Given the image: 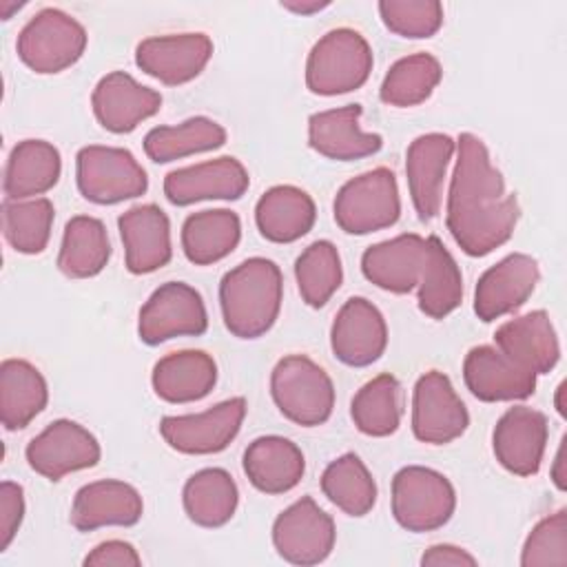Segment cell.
I'll return each mask as SVG.
<instances>
[{"label":"cell","instance_id":"1","mask_svg":"<svg viewBox=\"0 0 567 567\" xmlns=\"http://www.w3.org/2000/svg\"><path fill=\"white\" fill-rule=\"evenodd\" d=\"M456 164L447 188L445 226L456 246L470 257H485L514 235L520 217L516 195L505 190L503 173L474 133L456 140Z\"/></svg>","mask_w":567,"mask_h":567},{"label":"cell","instance_id":"2","mask_svg":"<svg viewBox=\"0 0 567 567\" xmlns=\"http://www.w3.org/2000/svg\"><path fill=\"white\" fill-rule=\"evenodd\" d=\"M281 299V270L266 257L244 259L219 281L224 326L237 339H257L266 334L279 317Z\"/></svg>","mask_w":567,"mask_h":567},{"label":"cell","instance_id":"3","mask_svg":"<svg viewBox=\"0 0 567 567\" xmlns=\"http://www.w3.org/2000/svg\"><path fill=\"white\" fill-rule=\"evenodd\" d=\"M374 58L368 40L348 27L321 35L306 60V86L315 95H343L363 86Z\"/></svg>","mask_w":567,"mask_h":567},{"label":"cell","instance_id":"4","mask_svg":"<svg viewBox=\"0 0 567 567\" xmlns=\"http://www.w3.org/2000/svg\"><path fill=\"white\" fill-rule=\"evenodd\" d=\"M270 394L277 410L301 427L326 423L334 408L330 374L306 354H286L275 363Z\"/></svg>","mask_w":567,"mask_h":567},{"label":"cell","instance_id":"5","mask_svg":"<svg viewBox=\"0 0 567 567\" xmlns=\"http://www.w3.org/2000/svg\"><path fill=\"white\" fill-rule=\"evenodd\" d=\"M332 215L337 226L348 235H370L394 226L401 217L394 173L379 166L348 179L334 195Z\"/></svg>","mask_w":567,"mask_h":567},{"label":"cell","instance_id":"6","mask_svg":"<svg viewBox=\"0 0 567 567\" xmlns=\"http://www.w3.org/2000/svg\"><path fill=\"white\" fill-rule=\"evenodd\" d=\"M456 509V492L450 478L432 467L405 465L392 478V516L414 534L447 525Z\"/></svg>","mask_w":567,"mask_h":567},{"label":"cell","instance_id":"7","mask_svg":"<svg viewBox=\"0 0 567 567\" xmlns=\"http://www.w3.org/2000/svg\"><path fill=\"white\" fill-rule=\"evenodd\" d=\"M75 182L86 202L109 206L148 190V177L128 148L89 144L75 155Z\"/></svg>","mask_w":567,"mask_h":567},{"label":"cell","instance_id":"8","mask_svg":"<svg viewBox=\"0 0 567 567\" xmlns=\"http://www.w3.org/2000/svg\"><path fill=\"white\" fill-rule=\"evenodd\" d=\"M86 42V29L73 16L47 7L20 29L16 51L24 66L49 75L73 66L82 58Z\"/></svg>","mask_w":567,"mask_h":567},{"label":"cell","instance_id":"9","mask_svg":"<svg viewBox=\"0 0 567 567\" xmlns=\"http://www.w3.org/2000/svg\"><path fill=\"white\" fill-rule=\"evenodd\" d=\"M206 330V303L199 290L186 281L162 284L140 308L137 337L146 346H159L175 337H199Z\"/></svg>","mask_w":567,"mask_h":567},{"label":"cell","instance_id":"10","mask_svg":"<svg viewBox=\"0 0 567 567\" xmlns=\"http://www.w3.org/2000/svg\"><path fill=\"white\" fill-rule=\"evenodd\" d=\"M337 540L334 520L315 498L301 496L288 505L272 523V545L277 554L292 565L310 567L323 563Z\"/></svg>","mask_w":567,"mask_h":567},{"label":"cell","instance_id":"11","mask_svg":"<svg viewBox=\"0 0 567 567\" xmlns=\"http://www.w3.org/2000/svg\"><path fill=\"white\" fill-rule=\"evenodd\" d=\"M246 399H226L199 414L164 416L159 434L168 447L182 454H217L226 450L241 430L246 419Z\"/></svg>","mask_w":567,"mask_h":567},{"label":"cell","instance_id":"12","mask_svg":"<svg viewBox=\"0 0 567 567\" xmlns=\"http://www.w3.org/2000/svg\"><path fill=\"white\" fill-rule=\"evenodd\" d=\"M470 412L447 374L427 370L412 392V432L421 443L445 445L465 434Z\"/></svg>","mask_w":567,"mask_h":567},{"label":"cell","instance_id":"13","mask_svg":"<svg viewBox=\"0 0 567 567\" xmlns=\"http://www.w3.org/2000/svg\"><path fill=\"white\" fill-rule=\"evenodd\" d=\"M24 456L35 474L60 481L71 472L95 467L102 450L84 425L71 419H58L29 441Z\"/></svg>","mask_w":567,"mask_h":567},{"label":"cell","instance_id":"14","mask_svg":"<svg viewBox=\"0 0 567 567\" xmlns=\"http://www.w3.org/2000/svg\"><path fill=\"white\" fill-rule=\"evenodd\" d=\"M213 49V40L199 31L153 35L135 47V64L162 84L179 86L206 69Z\"/></svg>","mask_w":567,"mask_h":567},{"label":"cell","instance_id":"15","mask_svg":"<svg viewBox=\"0 0 567 567\" xmlns=\"http://www.w3.org/2000/svg\"><path fill=\"white\" fill-rule=\"evenodd\" d=\"M538 261L525 252H512L489 266L474 288V312L481 321H496L518 310L536 290Z\"/></svg>","mask_w":567,"mask_h":567},{"label":"cell","instance_id":"16","mask_svg":"<svg viewBox=\"0 0 567 567\" xmlns=\"http://www.w3.org/2000/svg\"><path fill=\"white\" fill-rule=\"evenodd\" d=\"M330 348L350 368L372 365L388 348L385 317L365 297H350L334 315Z\"/></svg>","mask_w":567,"mask_h":567},{"label":"cell","instance_id":"17","mask_svg":"<svg viewBox=\"0 0 567 567\" xmlns=\"http://www.w3.org/2000/svg\"><path fill=\"white\" fill-rule=\"evenodd\" d=\"M549 425L540 410L514 405L503 412L492 432L496 461L514 476H534L540 470Z\"/></svg>","mask_w":567,"mask_h":567},{"label":"cell","instance_id":"18","mask_svg":"<svg viewBox=\"0 0 567 567\" xmlns=\"http://www.w3.org/2000/svg\"><path fill=\"white\" fill-rule=\"evenodd\" d=\"M250 186L246 166L230 155L175 168L164 177V197L173 206H190L206 199H239Z\"/></svg>","mask_w":567,"mask_h":567},{"label":"cell","instance_id":"19","mask_svg":"<svg viewBox=\"0 0 567 567\" xmlns=\"http://www.w3.org/2000/svg\"><path fill=\"white\" fill-rule=\"evenodd\" d=\"M456 142L445 133H425L410 142L405 151V177L412 206L421 221L441 213L443 184Z\"/></svg>","mask_w":567,"mask_h":567},{"label":"cell","instance_id":"20","mask_svg":"<svg viewBox=\"0 0 567 567\" xmlns=\"http://www.w3.org/2000/svg\"><path fill=\"white\" fill-rule=\"evenodd\" d=\"M91 106L102 128L124 135L162 109V95L124 71H111L95 84Z\"/></svg>","mask_w":567,"mask_h":567},{"label":"cell","instance_id":"21","mask_svg":"<svg viewBox=\"0 0 567 567\" xmlns=\"http://www.w3.org/2000/svg\"><path fill=\"white\" fill-rule=\"evenodd\" d=\"M117 230L128 272L148 275L171 261V221L157 204H140L124 210L117 217Z\"/></svg>","mask_w":567,"mask_h":567},{"label":"cell","instance_id":"22","mask_svg":"<svg viewBox=\"0 0 567 567\" xmlns=\"http://www.w3.org/2000/svg\"><path fill=\"white\" fill-rule=\"evenodd\" d=\"M144 501L140 492L117 478H102L82 485L75 492L69 520L78 532H93L100 527H131L140 523Z\"/></svg>","mask_w":567,"mask_h":567},{"label":"cell","instance_id":"23","mask_svg":"<svg viewBox=\"0 0 567 567\" xmlns=\"http://www.w3.org/2000/svg\"><path fill=\"white\" fill-rule=\"evenodd\" d=\"M463 381L485 403L523 401L536 390V374L509 361L496 346H474L465 354Z\"/></svg>","mask_w":567,"mask_h":567},{"label":"cell","instance_id":"24","mask_svg":"<svg viewBox=\"0 0 567 567\" xmlns=\"http://www.w3.org/2000/svg\"><path fill=\"white\" fill-rule=\"evenodd\" d=\"M496 348L532 374H547L560 359V343L545 310H532L501 323L494 332Z\"/></svg>","mask_w":567,"mask_h":567},{"label":"cell","instance_id":"25","mask_svg":"<svg viewBox=\"0 0 567 567\" xmlns=\"http://www.w3.org/2000/svg\"><path fill=\"white\" fill-rule=\"evenodd\" d=\"M361 104H346L312 113L308 120L310 148L334 162H354L379 153L383 137L379 133L361 131Z\"/></svg>","mask_w":567,"mask_h":567},{"label":"cell","instance_id":"26","mask_svg":"<svg viewBox=\"0 0 567 567\" xmlns=\"http://www.w3.org/2000/svg\"><path fill=\"white\" fill-rule=\"evenodd\" d=\"M425 264V239L416 233H403L372 244L361 255L363 277L381 290L408 295L419 286Z\"/></svg>","mask_w":567,"mask_h":567},{"label":"cell","instance_id":"27","mask_svg":"<svg viewBox=\"0 0 567 567\" xmlns=\"http://www.w3.org/2000/svg\"><path fill=\"white\" fill-rule=\"evenodd\" d=\"M244 474L264 494H286L299 485L306 472L301 447L279 434L257 436L244 450Z\"/></svg>","mask_w":567,"mask_h":567},{"label":"cell","instance_id":"28","mask_svg":"<svg viewBox=\"0 0 567 567\" xmlns=\"http://www.w3.org/2000/svg\"><path fill=\"white\" fill-rule=\"evenodd\" d=\"M315 219V199L292 184L268 188L255 204L257 230L272 244H292L301 239L312 230Z\"/></svg>","mask_w":567,"mask_h":567},{"label":"cell","instance_id":"29","mask_svg":"<svg viewBox=\"0 0 567 567\" xmlns=\"http://www.w3.org/2000/svg\"><path fill=\"white\" fill-rule=\"evenodd\" d=\"M217 363L204 350H177L162 357L151 372L155 394L166 403H193L213 392Z\"/></svg>","mask_w":567,"mask_h":567},{"label":"cell","instance_id":"30","mask_svg":"<svg viewBox=\"0 0 567 567\" xmlns=\"http://www.w3.org/2000/svg\"><path fill=\"white\" fill-rule=\"evenodd\" d=\"M62 173L60 151L47 140L18 142L4 166L2 190L7 199H33L49 193Z\"/></svg>","mask_w":567,"mask_h":567},{"label":"cell","instance_id":"31","mask_svg":"<svg viewBox=\"0 0 567 567\" xmlns=\"http://www.w3.org/2000/svg\"><path fill=\"white\" fill-rule=\"evenodd\" d=\"M49 403V385L42 372L27 359L0 363V419L7 430L27 427Z\"/></svg>","mask_w":567,"mask_h":567},{"label":"cell","instance_id":"32","mask_svg":"<svg viewBox=\"0 0 567 567\" xmlns=\"http://www.w3.org/2000/svg\"><path fill=\"white\" fill-rule=\"evenodd\" d=\"M179 239L190 264L210 266L228 257L239 246L241 219L228 208L190 213L182 224Z\"/></svg>","mask_w":567,"mask_h":567},{"label":"cell","instance_id":"33","mask_svg":"<svg viewBox=\"0 0 567 567\" xmlns=\"http://www.w3.org/2000/svg\"><path fill=\"white\" fill-rule=\"evenodd\" d=\"M419 310L430 319H445L463 301V275L436 235L425 239V264L416 286Z\"/></svg>","mask_w":567,"mask_h":567},{"label":"cell","instance_id":"34","mask_svg":"<svg viewBox=\"0 0 567 567\" xmlns=\"http://www.w3.org/2000/svg\"><path fill=\"white\" fill-rule=\"evenodd\" d=\"M186 516L199 527L226 525L239 505V489L230 472L224 467H204L195 472L182 489Z\"/></svg>","mask_w":567,"mask_h":567},{"label":"cell","instance_id":"35","mask_svg":"<svg viewBox=\"0 0 567 567\" xmlns=\"http://www.w3.org/2000/svg\"><path fill=\"white\" fill-rule=\"evenodd\" d=\"M111 259V241L102 219L75 215L66 221L58 252V270L71 279L100 275Z\"/></svg>","mask_w":567,"mask_h":567},{"label":"cell","instance_id":"36","mask_svg":"<svg viewBox=\"0 0 567 567\" xmlns=\"http://www.w3.org/2000/svg\"><path fill=\"white\" fill-rule=\"evenodd\" d=\"M226 128L206 117L195 115L175 126H155L144 135V153L155 164H168L195 153L217 151L226 144Z\"/></svg>","mask_w":567,"mask_h":567},{"label":"cell","instance_id":"37","mask_svg":"<svg viewBox=\"0 0 567 567\" xmlns=\"http://www.w3.org/2000/svg\"><path fill=\"white\" fill-rule=\"evenodd\" d=\"M321 492L334 507L354 518L370 514L377 503V483L354 452L328 463L321 474Z\"/></svg>","mask_w":567,"mask_h":567},{"label":"cell","instance_id":"38","mask_svg":"<svg viewBox=\"0 0 567 567\" xmlns=\"http://www.w3.org/2000/svg\"><path fill=\"white\" fill-rule=\"evenodd\" d=\"M350 416L365 436L383 439L401 425V383L390 372L363 383L350 403Z\"/></svg>","mask_w":567,"mask_h":567},{"label":"cell","instance_id":"39","mask_svg":"<svg viewBox=\"0 0 567 567\" xmlns=\"http://www.w3.org/2000/svg\"><path fill=\"white\" fill-rule=\"evenodd\" d=\"M443 78V66L432 53H412L396 60L379 89V97L388 106L408 109L423 104Z\"/></svg>","mask_w":567,"mask_h":567},{"label":"cell","instance_id":"40","mask_svg":"<svg viewBox=\"0 0 567 567\" xmlns=\"http://www.w3.org/2000/svg\"><path fill=\"white\" fill-rule=\"evenodd\" d=\"M53 219L55 208L47 197L2 202V230L16 252L40 255L51 239Z\"/></svg>","mask_w":567,"mask_h":567},{"label":"cell","instance_id":"41","mask_svg":"<svg viewBox=\"0 0 567 567\" xmlns=\"http://www.w3.org/2000/svg\"><path fill=\"white\" fill-rule=\"evenodd\" d=\"M295 279L301 299L310 308H323L341 288L343 266L339 250L328 239H317L295 261Z\"/></svg>","mask_w":567,"mask_h":567},{"label":"cell","instance_id":"42","mask_svg":"<svg viewBox=\"0 0 567 567\" xmlns=\"http://www.w3.org/2000/svg\"><path fill=\"white\" fill-rule=\"evenodd\" d=\"M379 16L388 31L410 40L432 38L443 27L439 0H381Z\"/></svg>","mask_w":567,"mask_h":567},{"label":"cell","instance_id":"43","mask_svg":"<svg viewBox=\"0 0 567 567\" xmlns=\"http://www.w3.org/2000/svg\"><path fill=\"white\" fill-rule=\"evenodd\" d=\"M523 567L567 565V512L558 509L540 518L527 534L520 549Z\"/></svg>","mask_w":567,"mask_h":567},{"label":"cell","instance_id":"44","mask_svg":"<svg viewBox=\"0 0 567 567\" xmlns=\"http://www.w3.org/2000/svg\"><path fill=\"white\" fill-rule=\"evenodd\" d=\"M24 518V489L13 481L0 483V551L9 549Z\"/></svg>","mask_w":567,"mask_h":567},{"label":"cell","instance_id":"45","mask_svg":"<svg viewBox=\"0 0 567 567\" xmlns=\"http://www.w3.org/2000/svg\"><path fill=\"white\" fill-rule=\"evenodd\" d=\"M86 567H137L142 565V556L126 540H104L95 545L82 560Z\"/></svg>","mask_w":567,"mask_h":567},{"label":"cell","instance_id":"46","mask_svg":"<svg viewBox=\"0 0 567 567\" xmlns=\"http://www.w3.org/2000/svg\"><path fill=\"white\" fill-rule=\"evenodd\" d=\"M421 565L423 567H476L478 560L458 545L439 543L423 551Z\"/></svg>","mask_w":567,"mask_h":567},{"label":"cell","instance_id":"47","mask_svg":"<svg viewBox=\"0 0 567 567\" xmlns=\"http://www.w3.org/2000/svg\"><path fill=\"white\" fill-rule=\"evenodd\" d=\"M565 441H567V436H563L560 439V445H558V450H556V456H554V465H551V481H554V485H556V489H560V492H565V487H567V467H565Z\"/></svg>","mask_w":567,"mask_h":567},{"label":"cell","instance_id":"48","mask_svg":"<svg viewBox=\"0 0 567 567\" xmlns=\"http://www.w3.org/2000/svg\"><path fill=\"white\" fill-rule=\"evenodd\" d=\"M281 7L288 9V11H292V13H299V16H310V13H317V11L326 9V7H330V2H319V0H310V2H303V0H301V2L284 0Z\"/></svg>","mask_w":567,"mask_h":567},{"label":"cell","instance_id":"49","mask_svg":"<svg viewBox=\"0 0 567 567\" xmlns=\"http://www.w3.org/2000/svg\"><path fill=\"white\" fill-rule=\"evenodd\" d=\"M563 394H565V381H563V383H560V385H558V388H556V399H554V405H556V412H558V414H560V416H563V419H565V414H567V412H565V403H563Z\"/></svg>","mask_w":567,"mask_h":567},{"label":"cell","instance_id":"50","mask_svg":"<svg viewBox=\"0 0 567 567\" xmlns=\"http://www.w3.org/2000/svg\"><path fill=\"white\" fill-rule=\"evenodd\" d=\"M20 7H22L20 2H11V4L0 2V16H2V20H9V18H11V11H16V9H20Z\"/></svg>","mask_w":567,"mask_h":567}]
</instances>
